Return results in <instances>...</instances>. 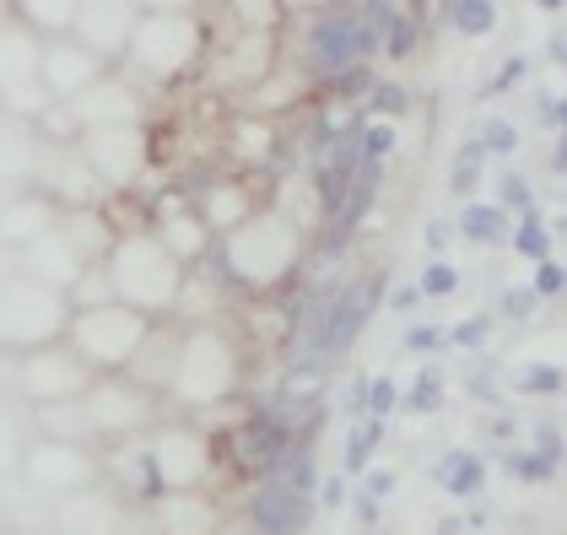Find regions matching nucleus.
<instances>
[{
	"mask_svg": "<svg viewBox=\"0 0 567 535\" xmlns=\"http://www.w3.org/2000/svg\"><path fill=\"white\" fill-rule=\"evenodd\" d=\"M114 303H125L135 313H163L178 298V260L157 244V238H125L120 249L103 255Z\"/></svg>",
	"mask_w": 567,
	"mask_h": 535,
	"instance_id": "obj_1",
	"label": "nucleus"
},
{
	"mask_svg": "<svg viewBox=\"0 0 567 535\" xmlns=\"http://www.w3.org/2000/svg\"><path fill=\"white\" fill-rule=\"evenodd\" d=\"M227 270L244 281V287H270L281 281L292 260H298V227L287 217H255V223H238L227 238Z\"/></svg>",
	"mask_w": 567,
	"mask_h": 535,
	"instance_id": "obj_2",
	"label": "nucleus"
},
{
	"mask_svg": "<svg viewBox=\"0 0 567 535\" xmlns=\"http://www.w3.org/2000/svg\"><path fill=\"white\" fill-rule=\"evenodd\" d=\"M65 325H71V313H65L60 292H49L28 276L0 287V347L39 352V347H54V336H65Z\"/></svg>",
	"mask_w": 567,
	"mask_h": 535,
	"instance_id": "obj_3",
	"label": "nucleus"
},
{
	"mask_svg": "<svg viewBox=\"0 0 567 535\" xmlns=\"http://www.w3.org/2000/svg\"><path fill=\"white\" fill-rule=\"evenodd\" d=\"M71 352L87 368H125L141 341H146V313L125 309V303H103V309L71 313Z\"/></svg>",
	"mask_w": 567,
	"mask_h": 535,
	"instance_id": "obj_4",
	"label": "nucleus"
},
{
	"mask_svg": "<svg viewBox=\"0 0 567 535\" xmlns=\"http://www.w3.org/2000/svg\"><path fill=\"white\" fill-rule=\"evenodd\" d=\"M308 465H313L308 449H298V454H287L260 482L249 508H255V525H260L265 535L308 531V519H313V471H308Z\"/></svg>",
	"mask_w": 567,
	"mask_h": 535,
	"instance_id": "obj_5",
	"label": "nucleus"
},
{
	"mask_svg": "<svg viewBox=\"0 0 567 535\" xmlns=\"http://www.w3.org/2000/svg\"><path fill=\"white\" fill-rule=\"evenodd\" d=\"M174 395L189 405L221 401L227 384H233V347L221 341L217 330H189L178 341V362H174Z\"/></svg>",
	"mask_w": 567,
	"mask_h": 535,
	"instance_id": "obj_6",
	"label": "nucleus"
},
{
	"mask_svg": "<svg viewBox=\"0 0 567 535\" xmlns=\"http://www.w3.org/2000/svg\"><path fill=\"white\" fill-rule=\"evenodd\" d=\"M17 390L39 405L82 401L92 390V373L71 347H39V352H22V362H17Z\"/></svg>",
	"mask_w": 567,
	"mask_h": 535,
	"instance_id": "obj_7",
	"label": "nucleus"
},
{
	"mask_svg": "<svg viewBox=\"0 0 567 535\" xmlns=\"http://www.w3.org/2000/svg\"><path fill=\"white\" fill-rule=\"evenodd\" d=\"M379 49V28L362 11H324L308 28V65L313 71H351Z\"/></svg>",
	"mask_w": 567,
	"mask_h": 535,
	"instance_id": "obj_8",
	"label": "nucleus"
},
{
	"mask_svg": "<svg viewBox=\"0 0 567 535\" xmlns=\"http://www.w3.org/2000/svg\"><path fill=\"white\" fill-rule=\"evenodd\" d=\"M379 292H384V276H373V281H351L341 287L330 303H324V319L313 325V341H308V357L313 362H330V357H341L357 341V330L373 319L379 309Z\"/></svg>",
	"mask_w": 567,
	"mask_h": 535,
	"instance_id": "obj_9",
	"label": "nucleus"
},
{
	"mask_svg": "<svg viewBox=\"0 0 567 535\" xmlns=\"http://www.w3.org/2000/svg\"><path fill=\"white\" fill-rule=\"evenodd\" d=\"M131 49L152 76H174V71H184V60L195 54V22L178 17V11H141Z\"/></svg>",
	"mask_w": 567,
	"mask_h": 535,
	"instance_id": "obj_10",
	"label": "nucleus"
},
{
	"mask_svg": "<svg viewBox=\"0 0 567 535\" xmlns=\"http://www.w3.org/2000/svg\"><path fill=\"white\" fill-rule=\"evenodd\" d=\"M103 82V60L87 54L76 39H44V54H39V88L49 92V103H71L87 88Z\"/></svg>",
	"mask_w": 567,
	"mask_h": 535,
	"instance_id": "obj_11",
	"label": "nucleus"
},
{
	"mask_svg": "<svg viewBox=\"0 0 567 535\" xmlns=\"http://www.w3.org/2000/svg\"><path fill=\"white\" fill-rule=\"evenodd\" d=\"M82 157L97 184H131L146 168V135L141 125H109V131L82 135Z\"/></svg>",
	"mask_w": 567,
	"mask_h": 535,
	"instance_id": "obj_12",
	"label": "nucleus"
},
{
	"mask_svg": "<svg viewBox=\"0 0 567 535\" xmlns=\"http://www.w3.org/2000/svg\"><path fill=\"white\" fill-rule=\"evenodd\" d=\"M22 476H28L33 487L71 497V492H87V487H92L97 465L87 460V449H76V444H54V439H44V444L28 449V460H22Z\"/></svg>",
	"mask_w": 567,
	"mask_h": 535,
	"instance_id": "obj_13",
	"label": "nucleus"
},
{
	"mask_svg": "<svg viewBox=\"0 0 567 535\" xmlns=\"http://www.w3.org/2000/svg\"><path fill=\"white\" fill-rule=\"evenodd\" d=\"M33 178L49 189V200H60L65 195V206H76V212H87V200L103 189L97 178H92L87 157L76 152V146H60V141H49L39 146V163H33Z\"/></svg>",
	"mask_w": 567,
	"mask_h": 535,
	"instance_id": "obj_14",
	"label": "nucleus"
},
{
	"mask_svg": "<svg viewBox=\"0 0 567 535\" xmlns=\"http://www.w3.org/2000/svg\"><path fill=\"white\" fill-rule=\"evenodd\" d=\"M92 433H131L146 422V390H135L131 379H97L82 395Z\"/></svg>",
	"mask_w": 567,
	"mask_h": 535,
	"instance_id": "obj_15",
	"label": "nucleus"
},
{
	"mask_svg": "<svg viewBox=\"0 0 567 535\" xmlns=\"http://www.w3.org/2000/svg\"><path fill=\"white\" fill-rule=\"evenodd\" d=\"M17 270H22L28 281H39V287H49V292H60V298H65V292L76 287V276H82L87 266H82V255H76V249L60 238V227H54V233L33 238V244L17 255Z\"/></svg>",
	"mask_w": 567,
	"mask_h": 535,
	"instance_id": "obj_16",
	"label": "nucleus"
},
{
	"mask_svg": "<svg viewBox=\"0 0 567 535\" xmlns=\"http://www.w3.org/2000/svg\"><path fill=\"white\" fill-rule=\"evenodd\" d=\"M135 22H141V11L135 6H76V28H71V39L87 49V54H125L131 49V33Z\"/></svg>",
	"mask_w": 567,
	"mask_h": 535,
	"instance_id": "obj_17",
	"label": "nucleus"
},
{
	"mask_svg": "<svg viewBox=\"0 0 567 535\" xmlns=\"http://www.w3.org/2000/svg\"><path fill=\"white\" fill-rule=\"evenodd\" d=\"M65 109V120L76 125V131H109V125H135V92L125 82H97L87 88L82 97H71V103H60Z\"/></svg>",
	"mask_w": 567,
	"mask_h": 535,
	"instance_id": "obj_18",
	"label": "nucleus"
},
{
	"mask_svg": "<svg viewBox=\"0 0 567 535\" xmlns=\"http://www.w3.org/2000/svg\"><path fill=\"white\" fill-rule=\"evenodd\" d=\"M146 449H152V460H157V482H163V487L184 492L206 476V444H200L189 428H168V433H157Z\"/></svg>",
	"mask_w": 567,
	"mask_h": 535,
	"instance_id": "obj_19",
	"label": "nucleus"
},
{
	"mask_svg": "<svg viewBox=\"0 0 567 535\" xmlns=\"http://www.w3.org/2000/svg\"><path fill=\"white\" fill-rule=\"evenodd\" d=\"M60 223V206L49 195H17L11 206H0V244L6 249H28L33 238L54 233Z\"/></svg>",
	"mask_w": 567,
	"mask_h": 535,
	"instance_id": "obj_20",
	"label": "nucleus"
},
{
	"mask_svg": "<svg viewBox=\"0 0 567 535\" xmlns=\"http://www.w3.org/2000/svg\"><path fill=\"white\" fill-rule=\"evenodd\" d=\"M287 444H292V422L287 416H255L244 433H238V460L249 471H276L287 460Z\"/></svg>",
	"mask_w": 567,
	"mask_h": 535,
	"instance_id": "obj_21",
	"label": "nucleus"
},
{
	"mask_svg": "<svg viewBox=\"0 0 567 535\" xmlns=\"http://www.w3.org/2000/svg\"><path fill=\"white\" fill-rule=\"evenodd\" d=\"M54 525H60L65 535H109V531H114V508H109L103 497L71 492V497H60V514H54Z\"/></svg>",
	"mask_w": 567,
	"mask_h": 535,
	"instance_id": "obj_22",
	"label": "nucleus"
},
{
	"mask_svg": "<svg viewBox=\"0 0 567 535\" xmlns=\"http://www.w3.org/2000/svg\"><path fill=\"white\" fill-rule=\"evenodd\" d=\"M157 525H163V535H212L217 531V514H212L206 497H184V492H174V497L157 508Z\"/></svg>",
	"mask_w": 567,
	"mask_h": 535,
	"instance_id": "obj_23",
	"label": "nucleus"
},
{
	"mask_svg": "<svg viewBox=\"0 0 567 535\" xmlns=\"http://www.w3.org/2000/svg\"><path fill=\"white\" fill-rule=\"evenodd\" d=\"M39 428H44V439H54V444H76V449H82V439L92 433V422H87V411H82V401L39 405Z\"/></svg>",
	"mask_w": 567,
	"mask_h": 535,
	"instance_id": "obj_24",
	"label": "nucleus"
},
{
	"mask_svg": "<svg viewBox=\"0 0 567 535\" xmlns=\"http://www.w3.org/2000/svg\"><path fill=\"white\" fill-rule=\"evenodd\" d=\"M157 244L184 266V260H195V255L206 249V223H195V217H184V212H168L163 227H157Z\"/></svg>",
	"mask_w": 567,
	"mask_h": 535,
	"instance_id": "obj_25",
	"label": "nucleus"
},
{
	"mask_svg": "<svg viewBox=\"0 0 567 535\" xmlns=\"http://www.w3.org/2000/svg\"><path fill=\"white\" fill-rule=\"evenodd\" d=\"M443 22L460 39H486V33H497V6L492 0H454V6H443Z\"/></svg>",
	"mask_w": 567,
	"mask_h": 535,
	"instance_id": "obj_26",
	"label": "nucleus"
},
{
	"mask_svg": "<svg viewBox=\"0 0 567 535\" xmlns=\"http://www.w3.org/2000/svg\"><path fill=\"white\" fill-rule=\"evenodd\" d=\"M437 482L449 492H476L481 487V454H471V449H454V454H443L437 460Z\"/></svg>",
	"mask_w": 567,
	"mask_h": 535,
	"instance_id": "obj_27",
	"label": "nucleus"
},
{
	"mask_svg": "<svg viewBox=\"0 0 567 535\" xmlns=\"http://www.w3.org/2000/svg\"><path fill=\"white\" fill-rule=\"evenodd\" d=\"M514 255H524L529 266L551 260V233H546V223H540V212L519 217V227H514Z\"/></svg>",
	"mask_w": 567,
	"mask_h": 535,
	"instance_id": "obj_28",
	"label": "nucleus"
},
{
	"mask_svg": "<svg viewBox=\"0 0 567 535\" xmlns=\"http://www.w3.org/2000/svg\"><path fill=\"white\" fill-rule=\"evenodd\" d=\"M249 217V195L244 189H233V184H221V189H212L206 195V223L212 227H233Z\"/></svg>",
	"mask_w": 567,
	"mask_h": 535,
	"instance_id": "obj_29",
	"label": "nucleus"
},
{
	"mask_svg": "<svg viewBox=\"0 0 567 535\" xmlns=\"http://www.w3.org/2000/svg\"><path fill=\"white\" fill-rule=\"evenodd\" d=\"M379 439H384V422H379V416H362V422L351 428V439H347V476L368 471V454L379 449Z\"/></svg>",
	"mask_w": 567,
	"mask_h": 535,
	"instance_id": "obj_30",
	"label": "nucleus"
},
{
	"mask_svg": "<svg viewBox=\"0 0 567 535\" xmlns=\"http://www.w3.org/2000/svg\"><path fill=\"white\" fill-rule=\"evenodd\" d=\"M454 227H460L471 244H497V238H503V212H497V206H465Z\"/></svg>",
	"mask_w": 567,
	"mask_h": 535,
	"instance_id": "obj_31",
	"label": "nucleus"
},
{
	"mask_svg": "<svg viewBox=\"0 0 567 535\" xmlns=\"http://www.w3.org/2000/svg\"><path fill=\"white\" fill-rule=\"evenodd\" d=\"M514 390L519 395H557L563 390V368L557 362H524L514 373Z\"/></svg>",
	"mask_w": 567,
	"mask_h": 535,
	"instance_id": "obj_32",
	"label": "nucleus"
},
{
	"mask_svg": "<svg viewBox=\"0 0 567 535\" xmlns=\"http://www.w3.org/2000/svg\"><path fill=\"white\" fill-rule=\"evenodd\" d=\"M460 287H465V276L449 266V260H433V266L416 276V292H422V298H454Z\"/></svg>",
	"mask_w": 567,
	"mask_h": 535,
	"instance_id": "obj_33",
	"label": "nucleus"
},
{
	"mask_svg": "<svg viewBox=\"0 0 567 535\" xmlns=\"http://www.w3.org/2000/svg\"><path fill=\"white\" fill-rule=\"evenodd\" d=\"M563 287H567L563 260H540V266H535V281H529V298H535V303H551V298H563Z\"/></svg>",
	"mask_w": 567,
	"mask_h": 535,
	"instance_id": "obj_34",
	"label": "nucleus"
},
{
	"mask_svg": "<svg viewBox=\"0 0 567 535\" xmlns=\"http://www.w3.org/2000/svg\"><path fill=\"white\" fill-rule=\"evenodd\" d=\"M481 157H486V152H481L476 141H471V146H465V152L454 157V174H449V189H454V195H471V189H476V178H481Z\"/></svg>",
	"mask_w": 567,
	"mask_h": 535,
	"instance_id": "obj_35",
	"label": "nucleus"
},
{
	"mask_svg": "<svg viewBox=\"0 0 567 535\" xmlns=\"http://www.w3.org/2000/svg\"><path fill=\"white\" fill-rule=\"evenodd\" d=\"M497 212H519V217L535 212V195H529V184L519 174H503V184H497Z\"/></svg>",
	"mask_w": 567,
	"mask_h": 535,
	"instance_id": "obj_36",
	"label": "nucleus"
},
{
	"mask_svg": "<svg viewBox=\"0 0 567 535\" xmlns=\"http://www.w3.org/2000/svg\"><path fill=\"white\" fill-rule=\"evenodd\" d=\"M529 71V60L524 54H514V60H503L497 71H492V82H481V97H497V92H514L519 88V76Z\"/></svg>",
	"mask_w": 567,
	"mask_h": 535,
	"instance_id": "obj_37",
	"label": "nucleus"
},
{
	"mask_svg": "<svg viewBox=\"0 0 567 535\" xmlns=\"http://www.w3.org/2000/svg\"><path fill=\"white\" fill-rule=\"evenodd\" d=\"M486 330H492V319H486V313H476V319H460L454 330H443V341H449V347H465V352H476L481 341H486Z\"/></svg>",
	"mask_w": 567,
	"mask_h": 535,
	"instance_id": "obj_38",
	"label": "nucleus"
},
{
	"mask_svg": "<svg viewBox=\"0 0 567 535\" xmlns=\"http://www.w3.org/2000/svg\"><path fill=\"white\" fill-rule=\"evenodd\" d=\"M514 476H519V482H551V476H557V460L540 454V449H529V454L514 460Z\"/></svg>",
	"mask_w": 567,
	"mask_h": 535,
	"instance_id": "obj_39",
	"label": "nucleus"
},
{
	"mask_svg": "<svg viewBox=\"0 0 567 535\" xmlns=\"http://www.w3.org/2000/svg\"><path fill=\"white\" fill-rule=\"evenodd\" d=\"M476 146L481 152H514V146H519V131H514L508 120H486V131H481Z\"/></svg>",
	"mask_w": 567,
	"mask_h": 535,
	"instance_id": "obj_40",
	"label": "nucleus"
},
{
	"mask_svg": "<svg viewBox=\"0 0 567 535\" xmlns=\"http://www.w3.org/2000/svg\"><path fill=\"white\" fill-rule=\"evenodd\" d=\"M362 405H368V416H379V422H384V416L394 411V379H373V384H368V395H362Z\"/></svg>",
	"mask_w": 567,
	"mask_h": 535,
	"instance_id": "obj_41",
	"label": "nucleus"
},
{
	"mask_svg": "<svg viewBox=\"0 0 567 535\" xmlns=\"http://www.w3.org/2000/svg\"><path fill=\"white\" fill-rule=\"evenodd\" d=\"M443 347V330L437 325H411L405 330V352H437Z\"/></svg>",
	"mask_w": 567,
	"mask_h": 535,
	"instance_id": "obj_42",
	"label": "nucleus"
},
{
	"mask_svg": "<svg viewBox=\"0 0 567 535\" xmlns=\"http://www.w3.org/2000/svg\"><path fill=\"white\" fill-rule=\"evenodd\" d=\"M535 309V298H529V287H508V298H503V313L508 319H524V313Z\"/></svg>",
	"mask_w": 567,
	"mask_h": 535,
	"instance_id": "obj_43",
	"label": "nucleus"
},
{
	"mask_svg": "<svg viewBox=\"0 0 567 535\" xmlns=\"http://www.w3.org/2000/svg\"><path fill=\"white\" fill-rule=\"evenodd\" d=\"M416 303H422V292H416V281H400V287H394V292H390V309H394V313H411V309H416Z\"/></svg>",
	"mask_w": 567,
	"mask_h": 535,
	"instance_id": "obj_44",
	"label": "nucleus"
},
{
	"mask_svg": "<svg viewBox=\"0 0 567 535\" xmlns=\"http://www.w3.org/2000/svg\"><path fill=\"white\" fill-rule=\"evenodd\" d=\"M411 405H416V411H422V405H437V373H433V368L422 373V384H416V395H411Z\"/></svg>",
	"mask_w": 567,
	"mask_h": 535,
	"instance_id": "obj_45",
	"label": "nucleus"
},
{
	"mask_svg": "<svg viewBox=\"0 0 567 535\" xmlns=\"http://www.w3.org/2000/svg\"><path fill=\"white\" fill-rule=\"evenodd\" d=\"M17 276H22V270H17V249H6V244H0V287H11Z\"/></svg>",
	"mask_w": 567,
	"mask_h": 535,
	"instance_id": "obj_46",
	"label": "nucleus"
},
{
	"mask_svg": "<svg viewBox=\"0 0 567 535\" xmlns=\"http://www.w3.org/2000/svg\"><path fill=\"white\" fill-rule=\"evenodd\" d=\"M319 497H324V508H336V503L347 497V482H341V476H330V482H324V492H319Z\"/></svg>",
	"mask_w": 567,
	"mask_h": 535,
	"instance_id": "obj_47",
	"label": "nucleus"
},
{
	"mask_svg": "<svg viewBox=\"0 0 567 535\" xmlns=\"http://www.w3.org/2000/svg\"><path fill=\"white\" fill-rule=\"evenodd\" d=\"M373 103H379V109H400L405 97H400V88H373Z\"/></svg>",
	"mask_w": 567,
	"mask_h": 535,
	"instance_id": "obj_48",
	"label": "nucleus"
},
{
	"mask_svg": "<svg viewBox=\"0 0 567 535\" xmlns=\"http://www.w3.org/2000/svg\"><path fill=\"white\" fill-rule=\"evenodd\" d=\"M357 519H362V525H373V519H379V503H373V497H368V492H362V497H357Z\"/></svg>",
	"mask_w": 567,
	"mask_h": 535,
	"instance_id": "obj_49",
	"label": "nucleus"
},
{
	"mask_svg": "<svg viewBox=\"0 0 567 535\" xmlns=\"http://www.w3.org/2000/svg\"><path fill=\"white\" fill-rule=\"evenodd\" d=\"M427 244H433V255H443V244H449V223H433V227H427Z\"/></svg>",
	"mask_w": 567,
	"mask_h": 535,
	"instance_id": "obj_50",
	"label": "nucleus"
},
{
	"mask_svg": "<svg viewBox=\"0 0 567 535\" xmlns=\"http://www.w3.org/2000/svg\"><path fill=\"white\" fill-rule=\"evenodd\" d=\"M492 439H514V416H497L492 422Z\"/></svg>",
	"mask_w": 567,
	"mask_h": 535,
	"instance_id": "obj_51",
	"label": "nucleus"
},
{
	"mask_svg": "<svg viewBox=\"0 0 567 535\" xmlns=\"http://www.w3.org/2000/svg\"><path fill=\"white\" fill-rule=\"evenodd\" d=\"M362 395H368V379H357V384L347 390V405H362Z\"/></svg>",
	"mask_w": 567,
	"mask_h": 535,
	"instance_id": "obj_52",
	"label": "nucleus"
}]
</instances>
